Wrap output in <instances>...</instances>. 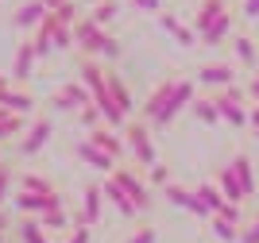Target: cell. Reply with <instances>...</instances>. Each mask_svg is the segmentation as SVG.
I'll return each mask as SVG.
<instances>
[{
	"instance_id": "obj_1",
	"label": "cell",
	"mask_w": 259,
	"mask_h": 243,
	"mask_svg": "<svg viewBox=\"0 0 259 243\" xmlns=\"http://www.w3.org/2000/svg\"><path fill=\"white\" fill-rule=\"evenodd\" d=\"M197 101V81H190V77H178L174 81V93H170V101H166V108H162L159 116H155V127H166V124H174V116L178 112H186V108Z\"/></svg>"
},
{
	"instance_id": "obj_2",
	"label": "cell",
	"mask_w": 259,
	"mask_h": 243,
	"mask_svg": "<svg viewBox=\"0 0 259 243\" xmlns=\"http://www.w3.org/2000/svg\"><path fill=\"white\" fill-rule=\"evenodd\" d=\"M124 147H132V155L140 159V166H155V143H151V131L143 120H128L124 124Z\"/></svg>"
},
{
	"instance_id": "obj_3",
	"label": "cell",
	"mask_w": 259,
	"mask_h": 243,
	"mask_svg": "<svg viewBox=\"0 0 259 243\" xmlns=\"http://www.w3.org/2000/svg\"><path fill=\"white\" fill-rule=\"evenodd\" d=\"M112 181L128 193V201L136 205V212H147V209H151V201H155V197H151V185H147L140 174H132L128 166H116V170H112Z\"/></svg>"
},
{
	"instance_id": "obj_4",
	"label": "cell",
	"mask_w": 259,
	"mask_h": 243,
	"mask_svg": "<svg viewBox=\"0 0 259 243\" xmlns=\"http://www.w3.org/2000/svg\"><path fill=\"white\" fill-rule=\"evenodd\" d=\"M51 135H54L51 116L31 120V127H27V131H23V139H20V155H23V159H35V155H39V151L51 143Z\"/></svg>"
},
{
	"instance_id": "obj_5",
	"label": "cell",
	"mask_w": 259,
	"mask_h": 243,
	"mask_svg": "<svg viewBox=\"0 0 259 243\" xmlns=\"http://www.w3.org/2000/svg\"><path fill=\"white\" fill-rule=\"evenodd\" d=\"M51 105L58 108V112H81L85 105H93V96L85 93V85H81V81H66L62 89H54Z\"/></svg>"
},
{
	"instance_id": "obj_6",
	"label": "cell",
	"mask_w": 259,
	"mask_h": 243,
	"mask_svg": "<svg viewBox=\"0 0 259 243\" xmlns=\"http://www.w3.org/2000/svg\"><path fill=\"white\" fill-rule=\"evenodd\" d=\"M217 108H221V120H228L232 127H244L248 124V108H244V93H240L236 85H228L221 96H213Z\"/></svg>"
},
{
	"instance_id": "obj_7",
	"label": "cell",
	"mask_w": 259,
	"mask_h": 243,
	"mask_svg": "<svg viewBox=\"0 0 259 243\" xmlns=\"http://www.w3.org/2000/svg\"><path fill=\"white\" fill-rule=\"evenodd\" d=\"M16 209H20L27 220H39L43 212L62 209V197H58V193H51V197H39V193H23V189H16Z\"/></svg>"
},
{
	"instance_id": "obj_8",
	"label": "cell",
	"mask_w": 259,
	"mask_h": 243,
	"mask_svg": "<svg viewBox=\"0 0 259 243\" xmlns=\"http://www.w3.org/2000/svg\"><path fill=\"white\" fill-rule=\"evenodd\" d=\"M74 42L85 54H101V51H105V42H108V31H101L89 16H81V20L74 23Z\"/></svg>"
},
{
	"instance_id": "obj_9",
	"label": "cell",
	"mask_w": 259,
	"mask_h": 243,
	"mask_svg": "<svg viewBox=\"0 0 259 243\" xmlns=\"http://www.w3.org/2000/svg\"><path fill=\"white\" fill-rule=\"evenodd\" d=\"M35 66H39V58H35V46H31V39H27V42H20V51H16V58H12L8 77L16 85H23V81H31V77H35Z\"/></svg>"
},
{
	"instance_id": "obj_10",
	"label": "cell",
	"mask_w": 259,
	"mask_h": 243,
	"mask_svg": "<svg viewBox=\"0 0 259 243\" xmlns=\"http://www.w3.org/2000/svg\"><path fill=\"white\" fill-rule=\"evenodd\" d=\"M77 74H81L77 81L85 85V93L93 96V105L101 108V105L108 101V93H105V74H108V70H101L97 62H81V70H77Z\"/></svg>"
},
{
	"instance_id": "obj_11",
	"label": "cell",
	"mask_w": 259,
	"mask_h": 243,
	"mask_svg": "<svg viewBox=\"0 0 259 243\" xmlns=\"http://www.w3.org/2000/svg\"><path fill=\"white\" fill-rule=\"evenodd\" d=\"M89 143H93L97 151H105L108 159H120V155H124V135H116L108 124L93 127V131H89Z\"/></svg>"
},
{
	"instance_id": "obj_12",
	"label": "cell",
	"mask_w": 259,
	"mask_h": 243,
	"mask_svg": "<svg viewBox=\"0 0 259 243\" xmlns=\"http://www.w3.org/2000/svg\"><path fill=\"white\" fill-rule=\"evenodd\" d=\"M174 81H178V77H166V81H159V85L151 89V96L143 101V120H147V124H155V116L166 108V101H170V93H174Z\"/></svg>"
},
{
	"instance_id": "obj_13",
	"label": "cell",
	"mask_w": 259,
	"mask_h": 243,
	"mask_svg": "<svg viewBox=\"0 0 259 243\" xmlns=\"http://www.w3.org/2000/svg\"><path fill=\"white\" fill-rule=\"evenodd\" d=\"M101 209H105V193H101V185H89V189L81 193V212H77V224L93 228V224L101 220Z\"/></svg>"
},
{
	"instance_id": "obj_14",
	"label": "cell",
	"mask_w": 259,
	"mask_h": 243,
	"mask_svg": "<svg viewBox=\"0 0 259 243\" xmlns=\"http://www.w3.org/2000/svg\"><path fill=\"white\" fill-rule=\"evenodd\" d=\"M77 159L85 162V166H93V170H101V174H108V178H112V170L120 166L116 159H108L105 151H97L93 147V143H89V139H81V143H77Z\"/></svg>"
},
{
	"instance_id": "obj_15",
	"label": "cell",
	"mask_w": 259,
	"mask_h": 243,
	"mask_svg": "<svg viewBox=\"0 0 259 243\" xmlns=\"http://www.w3.org/2000/svg\"><path fill=\"white\" fill-rule=\"evenodd\" d=\"M43 16H47V4H43V0H23L20 8L12 12V23H16L20 31H27V27H39Z\"/></svg>"
},
{
	"instance_id": "obj_16",
	"label": "cell",
	"mask_w": 259,
	"mask_h": 243,
	"mask_svg": "<svg viewBox=\"0 0 259 243\" xmlns=\"http://www.w3.org/2000/svg\"><path fill=\"white\" fill-rule=\"evenodd\" d=\"M105 93H108V101H112L124 116H132V108H136V105H132V93H128V85L120 81V74H112V70L105 74Z\"/></svg>"
},
{
	"instance_id": "obj_17",
	"label": "cell",
	"mask_w": 259,
	"mask_h": 243,
	"mask_svg": "<svg viewBox=\"0 0 259 243\" xmlns=\"http://www.w3.org/2000/svg\"><path fill=\"white\" fill-rule=\"evenodd\" d=\"M0 108H8L12 116H27V112L35 108V96L27 93V89H16V85H12V89L0 93Z\"/></svg>"
},
{
	"instance_id": "obj_18",
	"label": "cell",
	"mask_w": 259,
	"mask_h": 243,
	"mask_svg": "<svg viewBox=\"0 0 259 243\" xmlns=\"http://www.w3.org/2000/svg\"><path fill=\"white\" fill-rule=\"evenodd\" d=\"M217 189H221V197H225L228 205H244L248 197H244V189H240V181H236V174H232V166H221L217 170V181H213Z\"/></svg>"
},
{
	"instance_id": "obj_19",
	"label": "cell",
	"mask_w": 259,
	"mask_h": 243,
	"mask_svg": "<svg viewBox=\"0 0 259 243\" xmlns=\"http://www.w3.org/2000/svg\"><path fill=\"white\" fill-rule=\"evenodd\" d=\"M197 81H201V85H221V89H228V85L236 81V70H232V66H225V62H209V66H201V70H197Z\"/></svg>"
},
{
	"instance_id": "obj_20",
	"label": "cell",
	"mask_w": 259,
	"mask_h": 243,
	"mask_svg": "<svg viewBox=\"0 0 259 243\" xmlns=\"http://www.w3.org/2000/svg\"><path fill=\"white\" fill-rule=\"evenodd\" d=\"M159 23H162V31H166V35H174V42H182V46H194V42H197V31H194V27H186L174 12H162Z\"/></svg>"
},
{
	"instance_id": "obj_21",
	"label": "cell",
	"mask_w": 259,
	"mask_h": 243,
	"mask_svg": "<svg viewBox=\"0 0 259 243\" xmlns=\"http://www.w3.org/2000/svg\"><path fill=\"white\" fill-rule=\"evenodd\" d=\"M101 193H105V201L112 205V209H116L120 216H136V205L128 201V193L120 189V185H116L112 178H105V181H101Z\"/></svg>"
},
{
	"instance_id": "obj_22",
	"label": "cell",
	"mask_w": 259,
	"mask_h": 243,
	"mask_svg": "<svg viewBox=\"0 0 259 243\" xmlns=\"http://www.w3.org/2000/svg\"><path fill=\"white\" fill-rule=\"evenodd\" d=\"M225 12H228V4H225V0H201V4H197V16H194V31L201 35V31L209 27V23H213V20H221Z\"/></svg>"
},
{
	"instance_id": "obj_23",
	"label": "cell",
	"mask_w": 259,
	"mask_h": 243,
	"mask_svg": "<svg viewBox=\"0 0 259 243\" xmlns=\"http://www.w3.org/2000/svg\"><path fill=\"white\" fill-rule=\"evenodd\" d=\"M228 166H232V174H236L240 189H244V197H251V193H255V170H251V159L244 155V151H240V155L228 162Z\"/></svg>"
},
{
	"instance_id": "obj_24",
	"label": "cell",
	"mask_w": 259,
	"mask_h": 243,
	"mask_svg": "<svg viewBox=\"0 0 259 243\" xmlns=\"http://www.w3.org/2000/svg\"><path fill=\"white\" fill-rule=\"evenodd\" d=\"M228 31H232V12H225L221 20H213V23H209V27H205V31L197 35V39L205 42V46H217V42H221V39H228Z\"/></svg>"
},
{
	"instance_id": "obj_25",
	"label": "cell",
	"mask_w": 259,
	"mask_h": 243,
	"mask_svg": "<svg viewBox=\"0 0 259 243\" xmlns=\"http://www.w3.org/2000/svg\"><path fill=\"white\" fill-rule=\"evenodd\" d=\"M197 201H201V205H205V209H209V216H217V212H221V209H225V197H221V189H217V185H213V181H201V185H197Z\"/></svg>"
},
{
	"instance_id": "obj_26",
	"label": "cell",
	"mask_w": 259,
	"mask_h": 243,
	"mask_svg": "<svg viewBox=\"0 0 259 243\" xmlns=\"http://www.w3.org/2000/svg\"><path fill=\"white\" fill-rule=\"evenodd\" d=\"M116 12H120V0H97V4L89 8V20H93V23L101 27V31H105L108 23L116 20Z\"/></svg>"
},
{
	"instance_id": "obj_27",
	"label": "cell",
	"mask_w": 259,
	"mask_h": 243,
	"mask_svg": "<svg viewBox=\"0 0 259 243\" xmlns=\"http://www.w3.org/2000/svg\"><path fill=\"white\" fill-rule=\"evenodd\" d=\"M20 189H23V193H39V197L58 193V189H54V181L43 178V174H23V178H20Z\"/></svg>"
},
{
	"instance_id": "obj_28",
	"label": "cell",
	"mask_w": 259,
	"mask_h": 243,
	"mask_svg": "<svg viewBox=\"0 0 259 243\" xmlns=\"http://www.w3.org/2000/svg\"><path fill=\"white\" fill-rule=\"evenodd\" d=\"M190 112H194L201 124H217V120H221V108H217L213 96H197L194 105H190Z\"/></svg>"
},
{
	"instance_id": "obj_29",
	"label": "cell",
	"mask_w": 259,
	"mask_h": 243,
	"mask_svg": "<svg viewBox=\"0 0 259 243\" xmlns=\"http://www.w3.org/2000/svg\"><path fill=\"white\" fill-rule=\"evenodd\" d=\"M232 51H236V58L244 66H255L259 62V51H255V42H251L248 35H236V39H232Z\"/></svg>"
},
{
	"instance_id": "obj_30",
	"label": "cell",
	"mask_w": 259,
	"mask_h": 243,
	"mask_svg": "<svg viewBox=\"0 0 259 243\" xmlns=\"http://www.w3.org/2000/svg\"><path fill=\"white\" fill-rule=\"evenodd\" d=\"M20 239L23 243H51V235L39 228V220H20Z\"/></svg>"
},
{
	"instance_id": "obj_31",
	"label": "cell",
	"mask_w": 259,
	"mask_h": 243,
	"mask_svg": "<svg viewBox=\"0 0 259 243\" xmlns=\"http://www.w3.org/2000/svg\"><path fill=\"white\" fill-rule=\"evenodd\" d=\"M16 131L23 135V116H12L8 108H0V143H4L8 135H16Z\"/></svg>"
},
{
	"instance_id": "obj_32",
	"label": "cell",
	"mask_w": 259,
	"mask_h": 243,
	"mask_svg": "<svg viewBox=\"0 0 259 243\" xmlns=\"http://www.w3.org/2000/svg\"><path fill=\"white\" fill-rule=\"evenodd\" d=\"M66 224H70L66 209H54V212H43V216H39V228H43L47 235H51V232H58V228H66Z\"/></svg>"
},
{
	"instance_id": "obj_33",
	"label": "cell",
	"mask_w": 259,
	"mask_h": 243,
	"mask_svg": "<svg viewBox=\"0 0 259 243\" xmlns=\"http://www.w3.org/2000/svg\"><path fill=\"white\" fill-rule=\"evenodd\" d=\"M209 224H213V235H217V239H225V243H236L240 239V228H236V224L221 220V216H213Z\"/></svg>"
},
{
	"instance_id": "obj_34",
	"label": "cell",
	"mask_w": 259,
	"mask_h": 243,
	"mask_svg": "<svg viewBox=\"0 0 259 243\" xmlns=\"http://www.w3.org/2000/svg\"><path fill=\"white\" fill-rule=\"evenodd\" d=\"M54 16H58V23H66V27H74V23L81 20V16H77V4H74V0H66V4L54 12Z\"/></svg>"
},
{
	"instance_id": "obj_35",
	"label": "cell",
	"mask_w": 259,
	"mask_h": 243,
	"mask_svg": "<svg viewBox=\"0 0 259 243\" xmlns=\"http://www.w3.org/2000/svg\"><path fill=\"white\" fill-rule=\"evenodd\" d=\"M12 181H16L12 166H8V162H0V205L8 201V189H12Z\"/></svg>"
},
{
	"instance_id": "obj_36",
	"label": "cell",
	"mask_w": 259,
	"mask_h": 243,
	"mask_svg": "<svg viewBox=\"0 0 259 243\" xmlns=\"http://www.w3.org/2000/svg\"><path fill=\"white\" fill-rule=\"evenodd\" d=\"M155 239H159V232L143 224V228H132V235H128V239H124V243H155Z\"/></svg>"
},
{
	"instance_id": "obj_37",
	"label": "cell",
	"mask_w": 259,
	"mask_h": 243,
	"mask_svg": "<svg viewBox=\"0 0 259 243\" xmlns=\"http://www.w3.org/2000/svg\"><path fill=\"white\" fill-rule=\"evenodd\" d=\"M70 46H74V27H58V31H54V51H70Z\"/></svg>"
},
{
	"instance_id": "obj_38",
	"label": "cell",
	"mask_w": 259,
	"mask_h": 243,
	"mask_svg": "<svg viewBox=\"0 0 259 243\" xmlns=\"http://www.w3.org/2000/svg\"><path fill=\"white\" fill-rule=\"evenodd\" d=\"M217 216H221V220H228V224H236V228H244V209H240V205H225Z\"/></svg>"
},
{
	"instance_id": "obj_39",
	"label": "cell",
	"mask_w": 259,
	"mask_h": 243,
	"mask_svg": "<svg viewBox=\"0 0 259 243\" xmlns=\"http://www.w3.org/2000/svg\"><path fill=\"white\" fill-rule=\"evenodd\" d=\"M101 120H105V116H101L97 105H85V108H81V124H85L89 131H93V127H101Z\"/></svg>"
},
{
	"instance_id": "obj_40",
	"label": "cell",
	"mask_w": 259,
	"mask_h": 243,
	"mask_svg": "<svg viewBox=\"0 0 259 243\" xmlns=\"http://www.w3.org/2000/svg\"><path fill=\"white\" fill-rule=\"evenodd\" d=\"M147 170H151V181H155V185H162V189L170 185V170L162 166V162H155V166H147Z\"/></svg>"
},
{
	"instance_id": "obj_41",
	"label": "cell",
	"mask_w": 259,
	"mask_h": 243,
	"mask_svg": "<svg viewBox=\"0 0 259 243\" xmlns=\"http://www.w3.org/2000/svg\"><path fill=\"white\" fill-rule=\"evenodd\" d=\"M236 243H259V220L244 224V228H240V239H236Z\"/></svg>"
},
{
	"instance_id": "obj_42",
	"label": "cell",
	"mask_w": 259,
	"mask_h": 243,
	"mask_svg": "<svg viewBox=\"0 0 259 243\" xmlns=\"http://www.w3.org/2000/svg\"><path fill=\"white\" fill-rule=\"evenodd\" d=\"M89 235H93V228H85V224H74V228H70V239H66V243H89Z\"/></svg>"
},
{
	"instance_id": "obj_43",
	"label": "cell",
	"mask_w": 259,
	"mask_h": 243,
	"mask_svg": "<svg viewBox=\"0 0 259 243\" xmlns=\"http://www.w3.org/2000/svg\"><path fill=\"white\" fill-rule=\"evenodd\" d=\"M132 8H140V12H155V16H162V0H132Z\"/></svg>"
},
{
	"instance_id": "obj_44",
	"label": "cell",
	"mask_w": 259,
	"mask_h": 243,
	"mask_svg": "<svg viewBox=\"0 0 259 243\" xmlns=\"http://www.w3.org/2000/svg\"><path fill=\"white\" fill-rule=\"evenodd\" d=\"M101 54H105V58H120V42L108 35V42H105V51H101Z\"/></svg>"
},
{
	"instance_id": "obj_45",
	"label": "cell",
	"mask_w": 259,
	"mask_h": 243,
	"mask_svg": "<svg viewBox=\"0 0 259 243\" xmlns=\"http://www.w3.org/2000/svg\"><path fill=\"white\" fill-rule=\"evenodd\" d=\"M244 16L255 20V16H259V0H244Z\"/></svg>"
},
{
	"instance_id": "obj_46",
	"label": "cell",
	"mask_w": 259,
	"mask_h": 243,
	"mask_svg": "<svg viewBox=\"0 0 259 243\" xmlns=\"http://www.w3.org/2000/svg\"><path fill=\"white\" fill-rule=\"evenodd\" d=\"M248 96H255V108H259V77H251V81H248Z\"/></svg>"
},
{
	"instance_id": "obj_47",
	"label": "cell",
	"mask_w": 259,
	"mask_h": 243,
	"mask_svg": "<svg viewBox=\"0 0 259 243\" xmlns=\"http://www.w3.org/2000/svg\"><path fill=\"white\" fill-rule=\"evenodd\" d=\"M248 124H251V127L259 131V108H251V112H248Z\"/></svg>"
},
{
	"instance_id": "obj_48",
	"label": "cell",
	"mask_w": 259,
	"mask_h": 243,
	"mask_svg": "<svg viewBox=\"0 0 259 243\" xmlns=\"http://www.w3.org/2000/svg\"><path fill=\"white\" fill-rule=\"evenodd\" d=\"M43 4H47V12H58V8L66 4V0H43Z\"/></svg>"
},
{
	"instance_id": "obj_49",
	"label": "cell",
	"mask_w": 259,
	"mask_h": 243,
	"mask_svg": "<svg viewBox=\"0 0 259 243\" xmlns=\"http://www.w3.org/2000/svg\"><path fill=\"white\" fill-rule=\"evenodd\" d=\"M4 228H8V216L0 212V243H4Z\"/></svg>"
},
{
	"instance_id": "obj_50",
	"label": "cell",
	"mask_w": 259,
	"mask_h": 243,
	"mask_svg": "<svg viewBox=\"0 0 259 243\" xmlns=\"http://www.w3.org/2000/svg\"><path fill=\"white\" fill-rule=\"evenodd\" d=\"M4 89H12V77H4V74H0V93H4Z\"/></svg>"
},
{
	"instance_id": "obj_51",
	"label": "cell",
	"mask_w": 259,
	"mask_h": 243,
	"mask_svg": "<svg viewBox=\"0 0 259 243\" xmlns=\"http://www.w3.org/2000/svg\"><path fill=\"white\" fill-rule=\"evenodd\" d=\"M255 139H259V131H255Z\"/></svg>"
},
{
	"instance_id": "obj_52",
	"label": "cell",
	"mask_w": 259,
	"mask_h": 243,
	"mask_svg": "<svg viewBox=\"0 0 259 243\" xmlns=\"http://www.w3.org/2000/svg\"><path fill=\"white\" fill-rule=\"evenodd\" d=\"M0 162H4V159H0Z\"/></svg>"
},
{
	"instance_id": "obj_53",
	"label": "cell",
	"mask_w": 259,
	"mask_h": 243,
	"mask_svg": "<svg viewBox=\"0 0 259 243\" xmlns=\"http://www.w3.org/2000/svg\"><path fill=\"white\" fill-rule=\"evenodd\" d=\"M255 77H259V74H255Z\"/></svg>"
}]
</instances>
